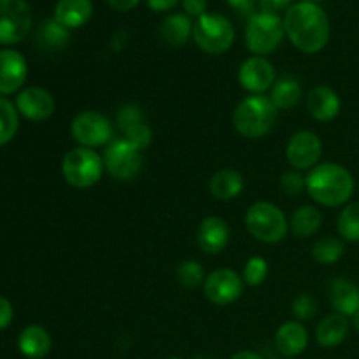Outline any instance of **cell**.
I'll use <instances>...</instances> for the list:
<instances>
[{
    "mask_svg": "<svg viewBox=\"0 0 359 359\" xmlns=\"http://www.w3.org/2000/svg\"><path fill=\"white\" fill-rule=\"evenodd\" d=\"M55 98L48 90L39 86H30L16 97V109L28 121L41 123L55 114Z\"/></svg>",
    "mask_w": 359,
    "mask_h": 359,
    "instance_id": "9a60e30c",
    "label": "cell"
},
{
    "mask_svg": "<svg viewBox=\"0 0 359 359\" xmlns=\"http://www.w3.org/2000/svg\"><path fill=\"white\" fill-rule=\"evenodd\" d=\"M276 346L286 358L300 356L309 346V332L300 321H287L276 333Z\"/></svg>",
    "mask_w": 359,
    "mask_h": 359,
    "instance_id": "ffe728a7",
    "label": "cell"
},
{
    "mask_svg": "<svg viewBox=\"0 0 359 359\" xmlns=\"http://www.w3.org/2000/svg\"><path fill=\"white\" fill-rule=\"evenodd\" d=\"M302 97H304V90H302L300 81L293 76H284L279 81H276V84L272 86L270 100L277 109L287 111V109H293L294 105H298Z\"/></svg>",
    "mask_w": 359,
    "mask_h": 359,
    "instance_id": "d4e9b609",
    "label": "cell"
},
{
    "mask_svg": "<svg viewBox=\"0 0 359 359\" xmlns=\"http://www.w3.org/2000/svg\"><path fill=\"white\" fill-rule=\"evenodd\" d=\"M18 347L25 358L42 359L51 351V337L42 326H27L18 339Z\"/></svg>",
    "mask_w": 359,
    "mask_h": 359,
    "instance_id": "603a6c76",
    "label": "cell"
},
{
    "mask_svg": "<svg viewBox=\"0 0 359 359\" xmlns=\"http://www.w3.org/2000/svg\"><path fill=\"white\" fill-rule=\"evenodd\" d=\"M307 2H318V0H307Z\"/></svg>",
    "mask_w": 359,
    "mask_h": 359,
    "instance_id": "f6af8a7d",
    "label": "cell"
},
{
    "mask_svg": "<svg viewBox=\"0 0 359 359\" xmlns=\"http://www.w3.org/2000/svg\"><path fill=\"white\" fill-rule=\"evenodd\" d=\"M323 216L316 207L312 205H304L298 207L293 212L290 221V228L293 231L294 237L305 238L312 237V235L318 233V230L321 228Z\"/></svg>",
    "mask_w": 359,
    "mask_h": 359,
    "instance_id": "4316f807",
    "label": "cell"
},
{
    "mask_svg": "<svg viewBox=\"0 0 359 359\" xmlns=\"http://www.w3.org/2000/svg\"><path fill=\"white\" fill-rule=\"evenodd\" d=\"M291 312H293V316L300 323L311 321V319H314L316 314H318V304H316V300L312 294L302 293L293 300Z\"/></svg>",
    "mask_w": 359,
    "mask_h": 359,
    "instance_id": "836d02e7",
    "label": "cell"
},
{
    "mask_svg": "<svg viewBox=\"0 0 359 359\" xmlns=\"http://www.w3.org/2000/svg\"><path fill=\"white\" fill-rule=\"evenodd\" d=\"M107 2H109V6L112 7V9L125 13V11L133 9V7L139 4V0H107Z\"/></svg>",
    "mask_w": 359,
    "mask_h": 359,
    "instance_id": "60d3db41",
    "label": "cell"
},
{
    "mask_svg": "<svg viewBox=\"0 0 359 359\" xmlns=\"http://www.w3.org/2000/svg\"><path fill=\"white\" fill-rule=\"evenodd\" d=\"M93 14L91 0H60L55 7V20L65 28H79Z\"/></svg>",
    "mask_w": 359,
    "mask_h": 359,
    "instance_id": "44dd1931",
    "label": "cell"
},
{
    "mask_svg": "<svg viewBox=\"0 0 359 359\" xmlns=\"http://www.w3.org/2000/svg\"><path fill=\"white\" fill-rule=\"evenodd\" d=\"M244 223L249 233L265 244H277L290 230V223L283 210L270 202L252 203L245 212Z\"/></svg>",
    "mask_w": 359,
    "mask_h": 359,
    "instance_id": "277c9868",
    "label": "cell"
},
{
    "mask_svg": "<svg viewBox=\"0 0 359 359\" xmlns=\"http://www.w3.org/2000/svg\"><path fill=\"white\" fill-rule=\"evenodd\" d=\"M39 39H41L42 46L48 49H60L67 46L70 34L69 28L60 25L56 20H49L42 25L41 32H39Z\"/></svg>",
    "mask_w": 359,
    "mask_h": 359,
    "instance_id": "f546056e",
    "label": "cell"
},
{
    "mask_svg": "<svg viewBox=\"0 0 359 359\" xmlns=\"http://www.w3.org/2000/svg\"><path fill=\"white\" fill-rule=\"evenodd\" d=\"M339 233L349 242H359V202L344 207L339 216Z\"/></svg>",
    "mask_w": 359,
    "mask_h": 359,
    "instance_id": "4dcf8cb0",
    "label": "cell"
},
{
    "mask_svg": "<svg viewBox=\"0 0 359 359\" xmlns=\"http://www.w3.org/2000/svg\"><path fill=\"white\" fill-rule=\"evenodd\" d=\"M238 83L252 95H263L276 84V70L263 56H251L238 69Z\"/></svg>",
    "mask_w": 359,
    "mask_h": 359,
    "instance_id": "5bb4252c",
    "label": "cell"
},
{
    "mask_svg": "<svg viewBox=\"0 0 359 359\" xmlns=\"http://www.w3.org/2000/svg\"><path fill=\"white\" fill-rule=\"evenodd\" d=\"M284 23L277 14H251L245 28V46L256 56H265L276 51L284 37Z\"/></svg>",
    "mask_w": 359,
    "mask_h": 359,
    "instance_id": "52a82bcc",
    "label": "cell"
},
{
    "mask_svg": "<svg viewBox=\"0 0 359 359\" xmlns=\"http://www.w3.org/2000/svg\"><path fill=\"white\" fill-rule=\"evenodd\" d=\"M307 193L323 207H340L354 193L353 174L339 163L316 165L307 175Z\"/></svg>",
    "mask_w": 359,
    "mask_h": 359,
    "instance_id": "7a4b0ae2",
    "label": "cell"
},
{
    "mask_svg": "<svg viewBox=\"0 0 359 359\" xmlns=\"http://www.w3.org/2000/svg\"><path fill=\"white\" fill-rule=\"evenodd\" d=\"M102 160L109 175L121 182L133 181L140 174L144 165L142 151L132 146L126 139L111 140Z\"/></svg>",
    "mask_w": 359,
    "mask_h": 359,
    "instance_id": "ba28073f",
    "label": "cell"
},
{
    "mask_svg": "<svg viewBox=\"0 0 359 359\" xmlns=\"http://www.w3.org/2000/svg\"><path fill=\"white\" fill-rule=\"evenodd\" d=\"M230 242V226L223 217L207 216L196 230V244L205 255H219Z\"/></svg>",
    "mask_w": 359,
    "mask_h": 359,
    "instance_id": "e0dca14e",
    "label": "cell"
},
{
    "mask_svg": "<svg viewBox=\"0 0 359 359\" xmlns=\"http://www.w3.org/2000/svg\"><path fill=\"white\" fill-rule=\"evenodd\" d=\"M195 359H209V358H203V356H196Z\"/></svg>",
    "mask_w": 359,
    "mask_h": 359,
    "instance_id": "ee69618b",
    "label": "cell"
},
{
    "mask_svg": "<svg viewBox=\"0 0 359 359\" xmlns=\"http://www.w3.org/2000/svg\"><path fill=\"white\" fill-rule=\"evenodd\" d=\"M231 359H263L259 354L252 353V351H238V353H235Z\"/></svg>",
    "mask_w": 359,
    "mask_h": 359,
    "instance_id": "b9f144b4",
    "label": "cell"
},
{
    "mask_svg": "<svg viewBox=\"0 0 359 359\" xmlns=\"http://www.w3.org/2000/svg\"><path fill=\"white\" fill-rule=\"evenodd\" d=\"M344 248L342 242L335 237H325L319 238L312 245V258L319 263V265H333V263L339 262L344 256Z\"/></svg>",
    "mask_w": 359,
    "mask_h": 359,
    "instance_id": "83f0119b",
    "label": "cell"
},
{
    "mask_svg": "<svg viewBox=\"0 0 359 359\" xmlns=\"http://www.w3.org/2000/svg\"><path fill=\"white\" fill-rule=\"evenodd\" d=\"M280 188L287 196H298L307 189V177H304L300 170H287L280 177Z\"/></svg>",
    "mask_w": 359,
    "mask_h": 359,
    "instance_id": "e575fe53",
    "label": "cell"
},
{
    "mask_svg": "<svg viewBox=\"0 0 359 359\" xmlns=\"http://www.w3.org/2000/svg\"><path fill=\"white\" fill-rule=\"evenodd\" d=\"M18 128H20L18 109L9 100L0 97V146L11 142L18 133Z\"/></svg>",
    "mask_w": 359,
    "mask_h": 359,
    "instance_id": "f1b7e54d",
    "label": "cell"
},
{
    "mask_svg": "<svg viewBox=\"0 0 359 359\" xmlns=\"http://www.w3.org/2000/svg\"><path fill=\"white\" fill-rule=\"evenodd\" d=\"M330 304L335 309L337 314L356 316L359 312V287L349 279H333L328 286Z\"/></svg>",
    "mask_w": 359,
    "mask_h": 359,
    "instance_id": "d6986e66",
    "label": "cell"
},
{
    "mask_svg": "<svg viewBox=\"0 0 359 359\" xmlns=\"http://www.w3.org/2000/svg\"><path fill=\"white\" fill-rule=\"evenodd\" d=\"M160 34L167 44L179 48L188 42L189 35H193V23L186 14H170L161 23Z\"/></svg>",
    "mask_w": 359,
    "mask_h": 359,
    "instance_id": "484cf974",
    "label": "cell"
},
{
    "mask_svg": "<svg viewBox=\"0 0 359 359\" xmlns=\"http://www.w3.org/2000/svg\"><path fill=\"white\" fill-rule=\"evenodd\" d=\"M279 109L272 104L270 97L251 95L237 105L233 112V126L245 139H259L272 132L277 121Z\"/></svg>",
    "mask_w": 359,
    "mask_h": 359,
    "instance_id": "3957f363",
    "label": "cell"
},
{
    "mask_svg": "<svg viewBox=\"0 0 359 359\" xmlns=\"http://www.w3.org/2000/svg\"><path fill=\"white\" fill-rule=\"evenodd\" d=\"M291 4V0H259V6H262L263 13H272L276 14L277 11L284 9Z\"/></svg>",
    "mask_w": 359,
    "mask_h": 359,
    "instance_id": "74e56055",
    "label": "cell"
},
{
    "mask_svg": "<svg viewBox=\"0 0 359 359\" xmlns=\"http://www.w3.org/2000/svg\"><path fill=\"white\" fill-rule=\"evenodd\" d=\"M353 325H354V328H356V332L359 333V312L353 318Z\"/></svg>",
    "mask_w": 359,
    "mask_h": 359,
    "instance_id": "7bdbcfd3",
    "label": "cell"
},
{
    "mask_svg": "<svg viewBox=\"0 0 359 359\" xmlns=\"http://www.w3.org/2000/svg\"><path fill=\"white\" fill-rule=\"evenodd\" d=\"M32 28L27 0H0V44H18Z\"/></svg>",
    "mask_w": 359,
    "mask_h": 359,
    "instance_id": "9c48e42d",
    "label": "cell"
},
{
    "mask_svg": "<svg viewBox=\"0 0 359 359\" xmlns=\"http://www.w3.org/2000/svg\"><path fill=\"white\" fill-rule=\"evenodd\" d=\"M209 189L214 198L228 202L241 196V193L244 191V177L233 168H221L210 179Z\"/></svg>",
    "mask_w": 359,
    "mask_h": 359,
    "instance_id": "cb8c5ba5",
    "label": "cell"
},
{
    "mask_svg": "<svg viewBox=\"0 0 359 359\" xmlns=\"http://www.w3.org/2000/svg\"><path fill=\"white\" fill-rule=\"evenodd\" d=\"M28 67L23 55L14 49L0 51V95H13L23 86Z\"/></svg>",
    "mask_w": 359,
    "mask_h": 359,
    "instance_id": "2e32d148",
    "label": "cell"
},
{
    "mask_svg": "<svg viewBox=\"0 0 359 359\" xmlns=\"http://www.w3.org/2000/svg\"><path fill=\"white\" fill-rule=\"evenodd\" d=\"M116 125L123 132V139L128 140L132 146H135L139 151H144L149 147L153 140V130L147 125L146 116L142 109L137 104H125L116 112Z\"/></svg>",
    "mask_w": 359,
    "mask_h": 359,
    "instance_id": "7c38bea8",
    "label": "cell"
},
{
    "mask_svg": "<svg viewBox=\"0 0 359 359\" xmlns=\"http://www.w3.org/2000/svg\"><path fill=\"white\" fill-rule=\"evenodd\" d=\"M177 280L181 286L188 287V290H193V287H198L200 284L205 283V273H203V266L200 265L198 262H193V259H188V262H182L181 265L177 266Z\"/></svg>",
    "mask_w": 359,
    "mask_h": 359,
    "instance_id": "1f68e13d",
    "label": "cell"
},
{
    "mask_svg": "<svg viewBox=\"0 0 359 359\" xmlns=\"http://www.w3.org/2000/svg\"><path fill=\"white\" fill-rule=\"evenodd\" d=\"M193 39L207 55H223L233 44V25L223 14L205 13L193 27Z\"/></svg>",
    "mask_w": 359,
    "mask_h": 359,
    "instance_id": "5b68a950",
    "label": "cell"
},
{
    "mask_svg": "<svg viewBox=\"0 0 359 359\" xmlns=\"http://www.w3.org/2000/svg\"><path fill=\"white\" fill-rule=\"evenodd\" d=\"M62 174L63 179L74 188H91L104 174V160L90 147L79 146L63 156Z\"/></svg>",
    "mask_w": 359,
    "mask_h": 359,
    "instance_id": "8992f818",
    "label": "cell"
},
{
    "mask_svg": "<svg viewBox=\"0 0 359 359\" xmlns=\"http://www.w3.org/2000/svg\"><path fill=\"white\" fill-rule=\"evenodd\" d=\"M179 2H181V0H147V6H149L153 11L161 13V11L172 9V7L177 6Z\"/></svg>",
    "mask_w": 359,
    "mask_h": 359,
    "instance_id": "ab89813d",
    "label": "cell"
},
{
    "mask_svg": "<svg viewBox=\"0 0 359 359\" xmlns=\"http://www.w3.org/2000/svg\"><path fill=\"white\" fill-rule=\"evenodd\" d=\"M340 107L342 104L339 93L330 86H316L307 95V111L312 118L321 123L333 121L339 116Z\"/></svg>",
    "mask_w": 359,
    "mask_h": 359,
    "instance_id": "ac0fdd59",
    "label": "cell"
},
{
    "mask_svg": "<svg viewBox=\"0 0 359 359\" xmlns=\"http://www.w3.org/2000/svg\"><path fill=\"white\" fill-rule=\"evenodd\" d=\"M168 359H182V358H168Z\"/></svg>",
    "mask_w": 359,
    "mask_h": 359,
    "instance_id": "bcb514c9",
    "label": "cell"
},
{
    "mask_svg": "<svg viewBox=\"0 0 359 359\" xmlns=\"http://www.w3.org/2000/svg\"><path fill=\"white\" fill-rule=\"evenodd\" d=\"M228 4L241 14H251L256 0H228Z\"/></svg>",
    "mask_w": 359,
    "mask_h": 359,
    "instance_id": "f35d334b",
    "label": "cell"
},
{
    "mask_svg": "<svg viewBox=\"0 0 359 359\" xmlns=\"http://www.w3.org/2000/svg\"><path fill=\"white\" fill-rule=\"evenodd\" d=\"M70 133L81 147L109 146L112 137L111 121L97 111H83L72 119Z\"/></svg>",
    "mask_w": 359,
    "mask_h": 359,
    "instance_id": "30bf717a",
    "label": "cell"
},
{
    "mask_svg": "<svg viewBox=\"0 0 359 359\" xmlns=\"http://www.w3.org/2000/svg\"><path fill=\"white\" fill-rule=\"evenodd\" d=\"M323 154L321 139L314 132L302 130L294 133L286 146V158L294 170H312Z\"/></svg>",
    "mask_w": 359,
    "mask_h": 359,
    "instance_id": "4fadbf2b",
    "label": "cell"
},
{
    "mask_svg": "<svg viewBox=\"0 0 359 359\" xmlns=\"http://www.w3.org/2000/svg\"><path fill=\"white\" fill-rule=\"evenodd\" d=\"M13 316H14V311H13V305H11V302L7 300V298L0 297V330H6L7 326L11 325V321H13Z\"/></svg>",
    "mask_w": 359,
    "mask_h": 359,
    "instance_id": "d590c367",
    "label": "cell"
},
{
    "mask_svg": "<svg viewBox=\"0 0 359 359\" xmlns=\"http://www.w3.org/2000/svg\"><path fill=\"white\" fill-rule=\"evenodd\" d=\"M269 276V263L262 256H252L248 259L244 269V283L249 286H259Z\"/></svg>",
    "mask_w": 359,
    "mask_h": 359,
    "instance_id": "d6a6232c",
    "label": "cell"
},
{
    "mask_svg": "<svg viewBox=\"0 0 359 359\" xmlns=\"http://www.w3.org/2000/svg\"><path fill=\"white\" fill-rule=\"evenodd\" d=\"M284 32L297 49L307 55L319 53L330 41V21L314 2H298L287 9L283 20Z\"/></svg>",
    "mask_w": 359,
    "mask_h": 359,
    "instance_id": "6da1fadb",
    "label": "cell"
},
{
    "mask_svg": "<svg viewBox=\"0 0 359 359\" xmlns=\"http://www.w3.org/2000/svg\"><path fill=\"white\" fill-rule=\"evenodd\" d=\"M349 333V321L342 314H330L316 328V342L325 349L340 346Z\"/></svg>",
    "mask_w": 359,
    "mask_h": 359,
    "instance_id": "7402d4cb",
    "label": "cell"
},
{
    "mask_svg": "<svg viewBox=\"0 0 359 359\" xmlns=\"http://www.w3.org/2000/svg\"><path fill=\"white\" fill-rule=\"evenodd\" d=\"M184 11L189 16H203L207 11V0H182Z\"/></svg>",
    "mask_w": 359,
    "mask_h": 359,
    "instance_id": "8d00e7d4",
    "label": "cell"
},
{
    "mask_svg": "<svg viewBox=\"0 0 359 359\" xmlns=\"http://www.w3.org/2000/svg\"><path fill=\"white\" fill-rule=\"evenodd\" d=\"M205 298L214 305L226 307L235 304L244 293V280L237 272L230 269H221L210 273L203 283Z\"/></svg>",
    "mask_w": 359,
    "mask_h": 359,
    "instance_id": "8fae6325",
    "label": "cell"
}]
</instances>
